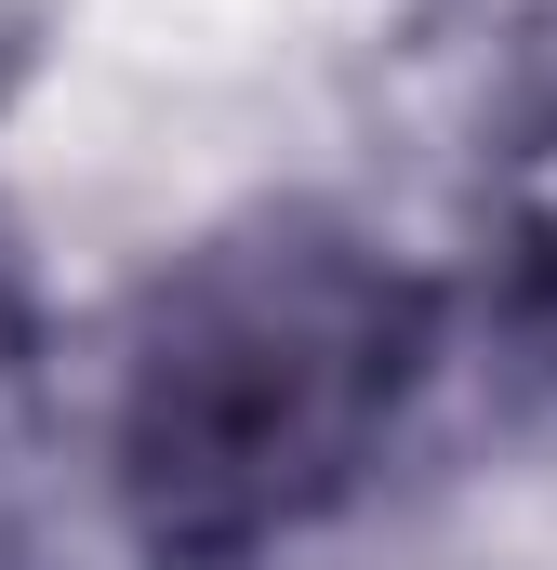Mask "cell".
Wrapping results in <instances>:
<instances>
[{"label":"cell","instance_id":"cell-1","mask_svg":"<svg viewBox=\"0 0 557 570\" xmlns=\"http://www.w3.org/2000/svg\"><path fill=\"white\" fill-rule=\"evenodd\" d=\"M424 372L438 292L385 239L332 213H253L146 292L107 399V478L159 558H266L385 464Z\"/></svg>","mask_w":557,"mask_h":570},{"label":"cell","instance_id":"cell-2","mask_svg":"<svg viewBox=\"0 0 557 570\" xmlns=\"http://www.w3.org/2000/svg\"><path fill=\"white\" fill-rule=\"evenodd\" d=\"M545 266H557V213H545Z\"/></svg>","mask_w":557,"mask_h":570}]
</instances>
